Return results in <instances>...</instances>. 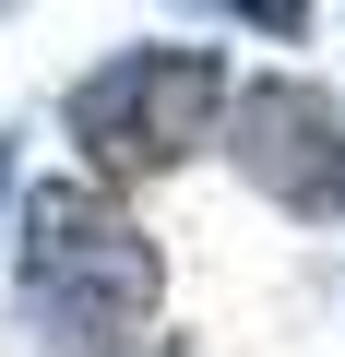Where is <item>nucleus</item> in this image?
Instances as JSON below:
<instances>
[{
    "label": "nucleus",
    "instance_id": "obj_6",
    "mask_svg": "<svg viewBox=\"0 0 345 357\" xmlns=\"http://www.w3.org/2000/svg\"><path fill=\"white\" fill-rule=\"evenodd\" d=\"M95 357H179V345H167V333H131V345H95Z\"/></svg>",
    "mask_w": 345,
    "mask_h": 357
},
{
    "label": "nucleus",
    "instance_id": "obj_3",
    "mask_svg": "<svg viewBox=\"0 0 345 357\" xmlns=\"http://www.w3.org/2000/svg\"><path fill=\"white\" fill-rule=\"evenodd\" d=\"M227 167L298 227H345V96L309 72H262L227 96Z\"/></svg>",
    "mask_w": 345,
    "mask_h": 357
},
{
    "label": "nucleus",
    "instance_id": "obj_5",
    "mask_svg": "<svg viewBox=\"0 0 345 357\" xmlns=\"http://www.w3.org/2000/svg\"><path fill=\"white\" fill-rule=\"evenodd\" d=\"M13 203H24V143L0 131V250H13Z\"/></svg>",
    "mask_w": 345,
    "mask_h": 357
},
{
    "label": "nucleus",
    "instance_id": "obj_2",
    "mask_svg": "<svg viewBox=\"0 0 345 357\" xmlns=\"http://www.w3.org/2000/svg\"><path fill=\"white\" fill-rule=\"evenodd\" d=\"M227 60L215 48H107L60 119H72V155L84 178H107V191H131V178H167V167H191L215 131H227Z\"/></svg>",
    "mask_w": 345,
    "mask_h": 357
},
{
    "label": "nucleus",
    "instance_id": "obj_1",
    "mask_svg": "<svg viewBox=\"0 0 345 357\" xmlns=\"http://www.w3.org/2000/svg\"><path fill=\"white\" fill-rule=\"evenodd\" d=\"M13 274H24V333L60 357L131 345L167 310V250L119 215L107 178H36L13 203Z\"/></svg>",
    "mask_w": 345,
    "mask_h": 357
},
{
    "label": "nucleus",
    "instance_id": "obj_4",
    "mask_svg": "<svg viewBox=\"0 0 345 357\" xmlns=\"http://www.w3.org/2000/svg\"><path fill=\"white\" fill-rule=\"evenodd\" d=\"M191 13H227V24H250L274 48H309V0H191Z\"/></svg>",
    "mask_w": 345,
    "mask_h": 357
}]
</instances>
